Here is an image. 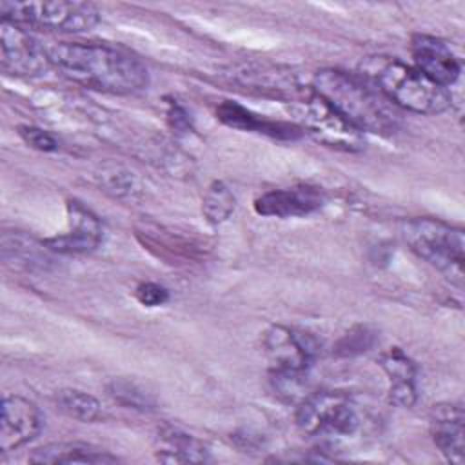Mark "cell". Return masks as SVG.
I'll list each match as a JSON object with an SVG mask.
<instances>
[{
	"label": "cell",
	"mask_w": 465,
	"mask_h": 465,
	"mask_svg": "<svg viewBox=\"0 0 465 465\" xmlns=\"http://www.w3.org/2000/svg\"><path fill=\"white\" fill-rule=\"evenodd\" d=\"M49 64L65 78L84 87L131 94L149 84L147 67L131 53L105 44L60 42L47 49Z\"/></svg>",
	"instance_id": "1"
},
{
	"label": "cell",
	"mask_w": 465,
	"mask_h": 465,
	"mask_svg": "<svg viewBox=\"0 0 465 465\" xmlns=\"http://www.w3.org/2000/svg\"><path fill=\"white\" fill-rule=\"evenodd\" d=\"M312 91L361 133L392 134L400 127L396 107L365 78L341 69H322Z\"/></svg>",
	"instance_id": "2"
},
{
	"label": "cell",
	"mask_w": 465,
	"mask_h": 465,
	"mask_svg": "<svg viewBox=\"0 0 465 465\" xmlns=\"http://www.w3.org/2000/svg\"><path fill=\"white\" fill-rule=\"evenodd\" d=\"M363 73L394 105L418 114H440L449 109L450 94L414 65L387 56H371Z\"/></svg>",
	"instance_id": "3"
},
{
	"label": "cell",
	"mask_w": 465,
	"mask_h": 465,
	"mask_svg": "<svg viewBox=\"0 0 465 465\" xmlns=\"http://www.w3.org/2000/svg\"><path fill=\"white\" fill-rule=\"evenodd\" d=\"M401 232L412 252L443 272L450 283L463 285L465 236L460 227L436 218H412L403 223Z\"/></svg>",
	"instance_id": "4"
},
{
	"label": "cell",
	"mask_w": 465,
	"mask_h": 465,
	"mask_svg": "<svg viewBox=\"0 0 465 465\" xmlns=\"http://www.w3.org/2000/svg\"><path fill=\"white\" fill-rule=\"evenodd\" d=\"M4 20L60 33H84L100 22V11L87 2H2Z\"/></svg>",
	"instance_id": "5"
},
{
	"label": "cell",
	"mask_w": 465,
	"mask_h": 465,
	"mask_svg": "<svg viewBox=\"0 0 465 465\" xmlns=\"http://www.w3.org/2000/svg\"><path fill=\"white\" fill-rule=\"evenodd\" d=\"M302 127L320 143L338 149L356 153L365 147V138L360 129L347 122L340 113H336L325 100H322L314 91L292 105Z\"/></svg>",
	"instance_id": "6"
},
{
	"label": "cell",
	"mask_w": 465,
	"mask_h": 465,
	"mask_svg": "<svg viewBox=\"0 0 465 465\" xmlns=\"http://www.w3.org/2000/svg\"><path fill=\"white\" fill-rule=\"evenodd\" d=\"M296 425L305 434L334 432L338 436L354 434L360 416L351 400L340 392H316L298 405Z\"/></svg>",
	"instance_id": "7"
},
{
	"label": "cell",
	"mask_w": 465,
	"mask_h": 465,
	"mask_svg": "<svg viewBox=\"0 0 465 465\" xmlns=\"http://www.w3.org/2000/svg\"><path fill=\"white\" fill-rule=\"evenodd\" d=\"M262 343L272 374L302 376L320 352V343L311 332L285 325H271Z\"/></svg>",
	"instance_id": "8"
},
{
	"label": "cell",
	"mask_w": 465,
	"mask_h": 465,
	"mask_svg": "<svg viewBox=\"0 0 465 465\" xmlns=\"http://www.w3.org/2000/svg\"><path fill=\"white\" fill-rule=\"evenodd\" d=\"M0 64L13 76H40L51 67L47 51L18 24L4 20L0 24Z\"/></svg>",
	"instance_id": "9"
},
{
	"label": "cell",
	"mask_w": 465,
	"mask_h": 465,
	"mask_svg": "<svg viewBox=\"0 0 465 465\" xmlns=\"http://www.w3.org/2000/svg\"><path fill=\"white\" fill-rule=\"evenodd\" d=\"M67 231L53 238H45L42 243L45 249L60 254H85L94 251L104 238V227L100 220L76 200L67 202Z\"/></svg>",
	"instance_id": "10"
},
{
	"label": "cell",
	"mask_w": 465,
	"mask_h": 465,
	"mask_svg": "<svg viewBox=\"0 0 465 465\" xmlns=\"http://www.w3.org/2000/svg\"><path fill=\"white\" fill-rule=\"evenodd\" d=\"M411 54L414 67L445 89L452 85L461 73L458 56L436 36L414 35L411 40Z\"/></svg>",
	"instance_id": "11"
},
{
	"label": "cell",
	"mask_w": 465,
	"mask_h": 465,
	"mask_svg": "<svg viewBox=\"0 0 465 465\" xmlns=\"http://www.w3.org/2000/svg\"><path fill=\"white\" fill-rule=\"evenodd\" d=\"M42 427L40 409L22 396H5L0 418V452H11L31 441Z\"/></svg>",
	"instance_id": "12"
},
{
	"label": "cell",
	"mask_w": 465,
	"mask_h": 465,
	"mask_svg": "<svg viewBox=\"0 0 465 465\" xmlns=\"http://www.w3.org/2000/svg\"><path fill=\"white\" fill-rule=\"evenodd\" d=\"M325 202V194L314 185H294L263 193L254 200V211L262 216L296 218L316 213Z\"/></svg>",
	"instance_id": "13"
},
{
	"label": "cell",
	"mask_w": 465,
	"mask_h": 465,
	"mask_svg": "<svg viewBox=\"0 0 465 465\" xmlns=\"http://www.w3.org/2000/svg\"><path fill=\"white\" fill-rule=\"evenodd\" d=\"M430 434L440 452L450 463L463 461V407L460 403L432 405Z\"/></svg>",
	"instance_id": "14"
},
{
	"label": "cell",
	"mask_w": 465,
	"mask_h": 465,
	"mask_svg": "<svg viewBox=\"0 0 465 465\" xmlns=\"http://www.w3.org/2000/svg\"><path fill=\"white\" fill-rule=\"evenodd\" d=\"M380 365L391 381L389 401L396 407H412L416 403V365L398 347L385 351L380 356Z\"/></svg>",
	"instance_id": "15"
},
{
	"label": "cell",
	"mask_w": 465,
	"mask_h": 465,
	"mask_svg": "<svg viewBox=\"0 0 465 465\" xmlns=\"http://www.w3.org/2000/svg\"><path fill=\"white\" fill-rule=\"evenodd\" d=\"M216 116L225 125L240 131H252V133H262L272 138H285V140H294L300 136V127L285 122H271V120L260 118L258 114L251 113L243 105L231 100H225L216 107Z\"/></svg>",
	"instance_id": "16"
},
{
	"label": "cell",
	"mask_w": 465,
	"mask_h": 465,
	"mask_svg": "<svg viewBox=\"0 0 465 465\" xmlns=\"http://www.w3.org/2000/svg\"><path fill=\"white\" fill-rule=\"evenodd\" d=\"M31 463H114L116 456L107 450H100L93 445L78 441H58L47 443L35 449L29 458Z\"/></svg>",
	"instance_id": "17"
},
{
	"label": "cell",
	"mask_w": 465,
	"mask_h": 465,
	"mask_svg": "<svg viewBox=\"0 0 465 465\" xmlns=\"http://www.w3.org/2000/svg\"><path fill=\"white\" fill-rule=\"evenodd\" d=\"M156 460L165 463H187L207 460V447L194 436L173 427H163L156 434Z\"/></svg>",
	"instance_id": "18"
},
{
	"label": "cell",
	"mask_w": 465,
	"mask_h": 465,
	"mask_svg": "<svg viewBox=\"0 0 465 465\" xmlns=\"http://www.w3.org/2000/svg\"><path fill=\"white\" fill-rule=\"evenodd\" d=\"M58 407L71 418L84 421V423H93L102 418V405L100 401L78 389H60L54 396Z\"/></svg>",
	"instance_id": "19"
},
{
	"label": "cell",
	"mask_w": 465,
	"mask_h": 465,
	"mask_svg": "<svg viewBox=\"0 0 465 465\" xmlns=\"http://www.w3.org/2000/svg\"><path fill=\"white\" fill-rule=\"evenodd\" d=\"M236 209V196L227 183L216 180L213 182L202 198V213L205 220L213 225L225 222Z\"/></svg>",
	"instance_id": "20"
},
{
	"label": "cell",
	"mask_w": 465,
	"mask_h": 465,
	"mask_svg": "<svg viewBox=\"0 0 465 465\" xmlns=\"http://www.w3.org/2000/svg\"><path fill=\"white\" fill-rule=\"evenodd\" d=\"M374 332L367 325H356L349 332H345L336 343V354L340 356H354L369 351L374 345Z\"/></svg>",
	"instance_id": "21"
},
{
	"label": "cell",
	"mask_w": 465,
	"mask_h": 465,
	"mask_svg": "<svg viewBox=\"0 0 465 465\" xmlns=\"http://www.w3.org/2000/svg\"><path fill=\"white\" fill-rule=\"evenodd\" d=\"M98 178H100V185L104 187V191L111 193L116 198L133 196V193L136 191V180H134L133 173H129L122 167H111L109 171H102V174H98Z\"/></svg>",
	"instance_id": "22"
},
{
	"label": "cell",
	"mask_w": 465,
	"mask_h": 465,
	"mask_svg": "<svg viewBox=\"0 0 465 465\" xmlns=\"http://www.w3.org/2000/svg\"><path fill=\"white\" fill-rule=\"evenodd\" d=\"M109 394L114 400H118L120 403H124L127 407H133V409H149L153 405L149 396L145 392H142L140 389H136L129 381H114L109 387Z\"/></svg>",
	"instance_id": "23"
},
{
	"label": "cell",
	"mask_w": 465,
	"mask_h": 465,
	"mask_svg": "<svg viewBox=\"0 0 465 465\" xmlns=\"http://www.w3.org/2000/svg\"><path fill=\"white\" fill-rule=\"evenodd\" d=\"M18 134L22 136V140L36 149V151H42V153H51V151H56L58 149V142L56 138L44 131V129H38V127H33V125H20L18 127Z\"/></svg>",
	"instance_id": "24"
},
{
	"label": "cell",
	"mask_w": 465,
	"mask_h": 465,
	"mask_svg": "<svg viewBox=\"0 0 465 465\" xmlns=\"http://www.w3.org/2000/svg\"><path fill=\"white\" fill-rule=\"evenodd\" d=\"M134 298L145 307H160L169 300V291L160 283L145 282L136 287Z\"/></svg>",
	"instance_id": "25"
},
{
	"label": "cell",
	"mask_w": 465,
	"mask_h": 465,
	"mask_svg": "<svg viewBox=\"0 0 465 465\" xmlns=\"http://www.w3.org/2000/svg\"><path fill=\"white\" fill-rule=\"evenodd\" d=\"M167 114H169V122H171V125H173L174 129H183V131L189 129V116H187V113H185L183 107H180L178 104L173 102Z\"/></svg>",
	"instance_id": "26"
}]
</instances>
